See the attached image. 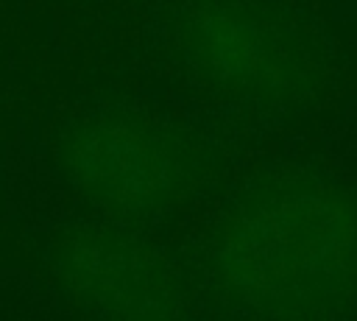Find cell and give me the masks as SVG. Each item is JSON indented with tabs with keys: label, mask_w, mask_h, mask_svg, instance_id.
Returning <instances> with one entry per match:
<instances>
[]
</instances>
